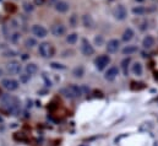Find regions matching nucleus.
<instances>
[{"label":"nucleus","instance_id":"obj_12","mask_svg":"<svg viewBox=\"0 0 158 146\" xmlns=\"http://www.w3.org/2000/svg\"><path fill=\"white\" fill-rule=\"evenodd\" d=\"M118 75H119L118 68L117 67H110V68H108V70L104 74V79L107 81H114L118 77Z\"/></svg>","mask_w":158,"mask_h":146},{"label":"nucleus","instance_id":"obj_3","mask_svg":"<svg viewBox=\"0 0 158 146\" xmlns=\"http://www.w3.org/2000/svg\"><path fill=\"white\" fill-rule=\"evenodd\" d=\"M38 53H40V55L42 58L49 59V58H52L54 55L55 50H54V47L50 43L43 42V43H40V45H38Z\"/></svg>","mask_w":158,"mask_h":146},{"label":"nucleus","instance_id":"obj_20","mask_svg":"<svg viewBox=\"0 0 158 146\" xmlns=\"http://www.w3.org/2000/svg\"><path fill=\"white\" fill-rule=\"evenodd\" d=\"M132 14L134 15H137V16H140V15H143V14H146V7L145 6H142V5H139V6H134L132 7Z\"/></svg>","mask_w":158,"mask_h":146},{"label":"nucleus","instance_id":"obj_10","mask_svg":"<svg viewBox=\"0 0 158 146\" xmlns=\"http://www.w3.org/2000/svg\"><path fill=\"white\" fill-rule=\"evenodd\" d=\"M50 32L54 37H63L66 32V28L63 24H54L50 28Z\"/></svg>","mask_w":158,"mask_h":146},{"label":"nucleus","instance_id":"obj_28","mask_svg":"<svg viewBox=\"0 0 158 146\" xmlns=\"http://www.w3.org/2000/svg\"><path fill=\"white\" fill-rule=\"evenodd\" d=\"M70 25L73 26V27H76V25H77V16L74 14V15H71V17H70Z\"/></svg>","mask_w":158,"mask_h":146},{"label":"nucleus","instance_id":"obj_6","mask_svg":"<svg viewBox=\"0 0 158 146\" xmlns=\"http://www.w3.org/2000/svg\"><path fill=\"white\" fill-rule=\"evenodd\" d=\"M109 64H110V57L109 55H106V54L99 55L94 60V65H96V68L98 70H104Z\"/></svg>","mask_w":158,"mask_h":146},{"label":"nucleus","instance_id":"obj_27","mask_svg":"<svg viewBox=\"0 0 158 146\" xmlns=\"http://www.w3.org/2000/svg\"><path fill=\"white\" fill-rule=\"evenodd\" d=\"M30 76L31 75H28V74H20V81L22 82V84H27L28 81H30Z\"/></svg>","mask_w":158,"mask_h":146},{"label":"nucleus","instance_id":"obj_1","mask_svg":"<svg viewBox=\"0 0 158 146\" xmlns=\"http://www.w3.org/2000/svg\"><path fill=\"white\" fill-rule=\"evenodd\" d=\"M0 98H1L2 107L7 110V112H10L14 115H17L20 113L21 106H20L19 100L15 96H12V95H2Z\"/></svg>","mask_w":158,"mask_h":146},{"label":"nucleus","instance_id":"obj_29","mask_svg":"<svg viewBox=\"0 0 158 146\" xmlns=\"http://www.w3.org/2000/svg\"><path fill=\"white\" fill-rule=\"evenodd\" d=\"M50 67H52L53 69H60V70L65 69V67H64L63 64H59V63H52V64H50Z\"/></svg>","mask_w":158,"mask_h":146},{"label":"nucleus","instance_id":"obj_5","mask_svg":"<svg viewBox=\"0 0 158 146\" xmlns=\"http://www.w3.org/2000/svg\"><path fill=\"white\" fill-rule=\"evenodd\" d=\"M80 49H81V53H82L85 57H91V55L94 54V48H93V45H92L86 38H82V39H81Z\"/></svg>","mask_w":158,"mask_h":146},{"label":"nucleus","instance_id":"obj_33","mask_svg":"<svg viewBox=\"0 0 158 146\" xmlns=\"http://www.w3.org/2000/svg\"><path fill=\"white\" fill-rule=\"evenodd\" d=\"M58 1H59V0H49V4H50V5H54V4L58 2Z\"/></svg>","mask_w":158,"mask_h":146},{"label":"nucleus","instance_id":"obj_23","mask_svg":"<svg viewBox=\"0 0 158 146\" xmlns=\"http://www.w3.org/2000/svg\"><path fill=\"white\" fill-rule=\"evenodd\" d=\"M25 45H26V48L32 49V48H35V47L37 45V41H36L35 38H27V39L25 41Z\"/></svg>","mask_w":158,"mask_h":146},{"label":"nucleus","instance_id":"obj_32","mask_svg":"<svg viewBox=\"0 0 158 146\" xmlns=\"http://www.w3.org/2000/svg\"><path fill=\"white\" fill-rule=\"evenodd\" d=\"M45 2V0H33V5L36 6H42Z\"/></svg>","mask_w":158,"mask_h":146},{"label":"nucleus","instance_id":"obj_2","mask_svg":"<svg viewBox=\"0 0 158 146\" xmlns=\"http://www.w3.org/2000/svg\"><path fill=\"white\" fill-rule=\"evenodd\" d=\"M61 93H63L65 97L71 98V100L79 98V97H81V96L83 95V87L77 86V85H70V86L63 88V90H61Z\"/></svg>","mask_w":158,"mask_h":146},{"label":"nucleus","instance_id":"obj_19","mask_svg":"<svg viewBox=\"0 0 158 146\" xmlns=\"http://www.w3.org/2000/svg\"><path fill=\"white\" fill-rule=\"evenodd\" d=\"M25 71L28 74V75H33V74H36L38 71V67L35 63H28L26 65V68H25Z\"/></svg>","mask_w":158,"mask_h":146},{"label":"nucleus","instance_id":"obj_9","mask_svg":"<svg viewBox=\"0 0 158 146\" xmlns=\"http://www.w3.org/2000/svg\"><path fill=\"white\" fill-rule=\"evenodd\" d=\"M31 31H32V35L35 37H37V38H45L47 35H48L47 28L44 26H42V25H33Z\"/></svg>","mask_w":158,"mask_h":146},{"label":"nucleus","instance_id":"obj_24","mask_svg":"<svg viewBox=\"0 0 158 146\" xmlns=\"http://www.w3.org/2000/svg\"><path fill=\"white\" fill-rule=\"evenodd\" d=\"M129 64H130V58H125V59L121 62V68H123L125 75H127V67H129Z\"/></svg>","mask_w":158,"mask_h":146},{"label":"nucleus","instance_id":"obj_14","mask_svg":"<svg viewBox=\"0 0 158 146\" xmlns=\"http://www.w3.org/2000/svg\"><path fill=\"white\" fill-rule=\"evenodd\" d=\"M155 37L151 36V35H147V36L143 38V41H142V45H143V48L145 49H151L153 45H155Z\"/></svg>","mask_w":158,"mask_h":146},{"label":"nucleus","instance_id":"obj_15","mask_svg":"<svg viewBox=\"0 0 158 146\" xmlns=\"http://www.w3.org/2000/svg\"><path fill=\"white\" fill-rule=\"evenodd\" d=\"M131 73L134 74L135 76H141L142 73H143V68H142V64L136 62L131 65Z\"/></svg>","mask_w":158,"mask_h":146},{"label":"nucleus","instance_id":"obj_17","mask_svg":"<svg viewBox=\"0 0 158 146\" xmlns=\"http://www.w3.org/2000/svg\"><path fill=\"white\" fill-rule=\"evenodd\" d=\"M135 36V32H134V30L131 28V27H127L125 31H124V33H123V37H121V39L124 41V42H130L132 38Z\"/></svg>","mask_w":158,"mask_h":146},{"label":"nucleus","instance_id":"obj_30","mask_svg":"<svg viewBox=\"0 0 158 146\" xmlns=\"http://www.w3.org/2000/svg\"><path fill=\"white\" fill-rule=\"evenodd\" d=\"M94 43L97 44V45H102L103 44V37L102 36H98L94 38Z\"/></svg>","mask_w":158,"mask_h":146},{"label":"nucleus","instance_id":"obj_31","mask_svg":"<svg viewBox=\"0 0 158 146\" xmlns=\"http://www.w3.org/2000/svg\"><path fill=\"white\" fill-rule=\"evenodd\" d=\"M4 57H16V52L14 50H7L4 53Z\"/></svg>","mask_w":158,"mask_h":146},{"label":"nucleus","instance_id":"obj_22","mask_svg":"<svg viewBox=\"0 0 158 146\" xmlns=\"http://www.w3.org/2000/svg\"><path fill=\"white\" fill-rule=\"evenodd\" d=\"M73 74H74V76L75 77H82L83 75H85V69H83V67H81V65H79V67H76L75 69H74V71H73Z\"/></svg>","mask_w":158,"mask_h":146},{"label":"nucleus","instance_id":"obj_4","mask_svg":"<svg viewBox=\"0 0 158 146\" xmlns=\"http://www.w3.org/2000/svg\"><path fill=\"white\" fill-rule=\"evenodd\" d=\"M1 86L9 91V92H12V91H16L20 86V82L15 79H11V77H6V79H2L1 80Z\"/></svg>","mask_w":158,"mask_h":146},{"label":"nucleus","instance_id":"obj_8","mask_svg":"<svg viewBox=\"0 0 158 146\" xmlns=\"http://www.w3.org/2000/svg\"><path fill=\"white\" fill-rule=\"evenodd\" d=\"M6 70H7V73L10 74V75H19V74H21L22 67H21V64H20L19 62H15V60H14V62L7 63Z\"/></svg>","mask_w":158,"mask_h":146},{"label":"nucleus","instance_id":"obj_34","mask_svg":"<svg viewBox=\"0 0 158 146\" xmlns=\"http://www.w3.org/2000/svg\"><path fill=\"white\" fill-rule=\"evenodd\" d=\"M2 75H4V70H2V69H0V77H1Z\"/></svg>","mask_w":158,"mask_h":146},{"label":"nucleus","instance_id":"obj_13","mask_svg":"<svg viewBox=\"0 0 158 146\" xmlns=\"http://www.w3.org/2000/svg\"><path fill=\"white\" fill-rule=\"evenodd\" d=\"M54 9H55L58 12H60V14H65V12L69 11L70 5H69V2L65 1V0H59L58 2L54 4Z\"/></svg>","mask_w":158,"mask_h":146},{"label":"nucleus","instance_id":"obj_7","mask_svg":"<svg viewBox=\"0 0 158 146\" xmlns=\"http://www.w3.org/2000/svg\"><path fill=\"white\" fill-rule=\"evenodd\" d=\"M113 15H114V17L119 20V21H124L125 19H126V16H127V11H126V9H125V6L124 5H117L115 7H114V10H113Z\"/></svg>","mask_w":158,"mask_h":146},{"label":"nucleus","instance_id":"obj_35","mask_svg":"<svg viewBox=\"0 0 158 146\" xmlns=\"http://www.w3.org/2000/svg\"><path fill=\"white\" fill-rule=\"evenodd\" d=\"M136 1H139V2H141V1H143V0H136Z\"/></svg>","mask_w":158,"mask_h":146},{"label":"nucleus","instance_id":"obj_21","mask_svg":"<svg viewBox=\"0 0 158 146\" xmlns=\"http://www.w3.org/2000/svg\"><path fill=\"white\" fill-rule=\"evenodd\" d=\"M79 41V35L77 33H70L69 36H66V43L70 45L76 44V42Z\"/></svg>","mask_w":158,"mask_h":146},{"label":"nucleus","instance_id":"obj_11","mask_svg":"<svg viewBox=\"0 0 158 146\" xmlns=\"http://www.w3.org/2000/svg\"><path fill=\"white\" fill-rule=\"evenodd\" d=\"M106 48H107V52H108V53H110V54L117 53V52L119 50V48H120V42H119L118 39L113 38V39L108 41V43H107Z\"/></svg>","mask_w":158,"mask_h":146},{"label":"nucleus","instance_id":"obj_18","mask_svg":"<svg viewBox=\"0 0 158 146\" xmlns=\"http://www.w3.org/2000/svg\"><path fill=\"white\" fill-rule=\"evenodd\" d=\"M82 24H83V26L85 27H87V28H92L93 27V19H92V16L91 15H83L82 16Z\"/></svg>","mask_w":158,"mask_h":146},{"label":"nucleus","instance_id":"obj_25","mask_svg":"<svg viewBox=\"0 0 158 146\" xmlns=\"http://www.w3.org/2000/svg\"><path fill=\"white\" fill-rule=\"evenodd\" d=\"M20 38H21V33H19V32H14V33L10 36V41H11L12 43H17V42L20 41Z\"/></svg>","mask_w":158,"mask_h":146},{"label":"nucleus","instance_id":"obj_16","mask_svg":"<svg viewBox=\"0 0 158 146\" xmlns=\"http://www.w3.org/2000/svg\"><path fill=\"white\" fill-rule=\"evenodd\" d=\"M139 50V48H137V45H134V44H129V45H125L124 48H123V54L124 55H131V54H134V53H136Z\"/></svg>","mask_w":158,"mask_h":146},{"label":"nucleus","instance_id":"obj_26","mask_svg":"<svg viewBox=\"0 0 158 146\" xmlns=\"http://www.w3.org/2000/svg\"><path fill=\"white\" fill-rule=\"evenodd\" d=\"M23 10H25L26 12H32V11L35 10V6H33V4L25 2V4H23Z\"/></svg>","mask_w":158,"mask_h":146},{"label":"nucleus","instance_id":"obj_36","mask_svg":"<svg viewBox=\"0 0 158 146\" xmlns=\"http://www.w3.org/2000/svg\"><path fill=\"white\" fill-rule=\"evenodd\" d=\"M1 96H2V93H1V91H0V97H1Z\"/></svg>","mask_w":158,"mask_h":146}]
</instances>
